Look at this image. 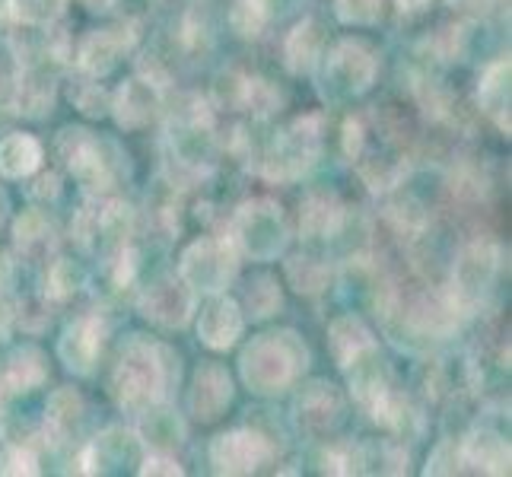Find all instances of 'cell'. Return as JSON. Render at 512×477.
Here are the masks:
<instances>
[{
	"label": "cell",
	"mask_w": 512,
	"mask_h": 477,
	"mask_svg": "<svg viewBox=\"0 0 512 477\" xmlns=\"http://www.w3.org/2000/svg\"><path fill=\"white\" fill-rule=\"evenodd\" d=\"M182 382V357L179 350L163 341H147L131 334L121 347V357L112 373V395L121 411L140 414L156 401H169V395Z\"/></svg>",
	"instance_id": "cell-1"
},
{
	"label": "cell",
	"mask_w": 512,
	"mask_h": 477,
	"mask_svg": "<svg viewBox=\"0 0 512 477\" xmlns=\"http://www.w3.org/2000/svg\"><path fill=\"white\" fill-rule=\"evenodd\" d=\"M312 363L306 341L293 328L258 334L239 353V376L252 395L277 398L293 388Z\"/></svg>",
	"instance_id": "cell-2"
},
{
	"label": "cell",
	"mask_w": 512,
	"mask_h": 477,
	"mask_svg": "<svg viewBox=\"0 0 512 477\" xmlns=\"http://www.w3.org/2000/svg\"><path fill=\"white\" fill-rule=\"evenodd\" d=\"M55 150L90 201L112 198L121 175L128 172V153L90 128H64L55 140Z\"/></svg>",
	"instance_id": "cell-3"
},
{
	"label": "cell",
	"mask_w": 512,
	"mask_h": 477,
	"mask_svg": "<svg viewBox=\"0 0 512 477\" xmlns=\"http://www.w3.org/2000/svg\"><path fill=\"white\" fill-rule=\"evenodd\" d=\"M166 147L172 163L188 175H210L220 159V137L214 125V102L188 93L175 99L166 125Z\"/></svg>",
	"instance_id": "cell-4"
},
{
	"label": "cell",
	"mask_w": 512,
	"mask_h": 477,
	"mask_svg": "<svg viewBox=\"0 0 512 477\" xmlns=\"http://www.w3.org/2000/svg\"><path fill=\"white\" fill-rule=\"evenodd\" d=\"M325 147V115L309 112L293 118L287 128H280L271 140H264V147L255 159V172L261 179L274 185L299 182L319 166V156Z\"/></svg>",
	"instance_id": "cell-5"
},
{
	"label": "cell",
	"mask_w": 512,
	"mask_h": 477,
	"mask_svg": "<svg viewBox=\"0 0 512 477\" xmlns=\"http://www.w3.org/2000/svg\"><path fill=\"white\" fill-rule=\"evenodd\" d=\"M226 239L233 242L239 258L252 261H274L287 252L290 245V226L284 217V207L271 198H252L236 207L229 220Z\"/></svg>",
	"instance_id": "cell-6"
},
{
	"label": "cell",
	"mask_w": 512,
	"mask_h": 477,
	"mask_svg": "<svg viewBox=\"0 0 512 477\" xmlns=\"http://www.w3.org/2000/svg\"><path fill=\"white\" fill-rule=\"evenodd\" d=\"M503 271V249L493 239H471L458 249L452 271H449V287L446 293L452 303L462 309V315H474L487 306L490 293L497 290V280Z\"/></svg>",
	"instance_id": "cell-7"
},
{
	"label": "cell",
	"mask_w": 512,
	"mask_h": 477,
	"mask_svg": "<svg viewBox=\"0 0 512 477\" xmlns=\"http://www.w3.org/2000/svg\"><path fill=\"white\" fill-rule=\"evenodd\" d=\"M322 93L328 102H350L373 90L379 55L363 39H341L322 55Z\"/></svg>",
	"instance_id": "cell-8"
},
{
	"label": "cell",
	"mask_w": 512,
	"mask_h": 477,
	"mask_svg": "<svg viewBox=\"0 0 512 477\" xmlns=\"http://www.w3.org/2000/svg\"><path fill=\"white\" fill-rule=\"evenodd\" d=\"M236 274H239V252L226 236H201L179 255V277L198 296L226 293Z\"/></svg>",
	"instance_id": "cell-9"
},
{
	"label": "cell",
	"mask_w": 512,
	"mask_h": 477,
	"mask_svg": "<svg viewBox=\"0 0 512 477\" xmlns=\"http://www.w3.org/2000/svg\"><path fill=\"white\" fill-rule=\"evenodd\" d=\"M274 458V443L271 436H264L261 430L252 427H236L220 433L207 449V462L214 474L223 477H245L258 474L264 465Z\"/></svg>",
	"instance_id": "cell-10"
},
{
	"label": "cell",
	"mask_w": 512,
	"mask_h": 477,
	"mask_svg": "<svg viewBox=\"0 0 512 477\" xmlns=\"http://www.w3.org/2000/svg\"><path fill=\"white\" fill-rule=\"evenodd\" d=\"M137 309L156 328L182 331L191 325L194 312H198V293H194L179 274H163L140 290Z\"/></svg>",
	"instance_id": "cell-11"
},
{
	"label": "cell",
	"mask_w": 512,
	"mask_h": 477,
	"mask_svg": "<svg viewBox=\"0 0 512 477\" xmlns=\"http://www.w3.org/2000/svg\"><path fill=\"white\" fill-rule=\"evenodd\" d=\"M137 20H121L115 26H105V29H93V32H86L80 45H77V67H80V74L83 77H109L112 70L125 61L131 51L137 48L140 42V32H137Z\"/></svg>",
	"instance_id": "cell-12"
},
{
	"label": "cell",
	"mask_w": 512,
	"mask_h": 477,
	"mask_svg": "<svg viewBox=\"0 0 512 477\" xmlns=\"http://www.w3.org/2000/svg\"><path fill=\"white\" fill-rule=\"evenodd\" d=\"M144 443H140V436L131 430V427H105L99 430L90 443L80 449V474H90V477H99V474H125V471H137L140 458H144Z\"/></svg>",
	"instance_id": "cell-13"
},
{
	"label": "cell",
	"mask_w": 512,
	"mask_h": 477,
	"mask_svg": "<svg viewBox=\"0 0 512 477\" xmlns=\"http://www.w3.org/2000/svg\"><path fill=\"white\" fill-rule=\"evenodd\" d=\"M105 338H109V322H105L102 312H83L77 318H70L64 325L61 338H58V360L70 376H93Z\"/></svg>",
	"instance_id": "cell-14"
},
{
	"label": "cell",
	"mask_w": 512,
	"mask_h": 477,
	"mask_svg": "<svg viewBox=\"0 0 512 477\" xmlns=\"http://www.w3.org/2000/svg\"><path fill=\"white\" fill-rule=\"evenodd\" d=\"M347 404L344 395L325 379H312L306 385H299V392L293 398V423L299 433H306L312 439H325L344 423Z\"/></svg>",
	"instance_id": "cell-15"
},
{
	"label": "cell",
	"mask_w": 512,
	"mask_h": 477,
	"mask_svg": "<svg viewBox=\"0 0 512 477\" xmlns=\"http://www.w3.org/2000/svg\"><path fill=\"white\" fill-rule=\"evenodd\" d=\"M55 102H58V67L48 61L23 58L20 77H16L13 93L7 99L10 112L42 121L55 112Z\"/></svg>",
	"instance_id": "cell-16"
},
{
	"label": "cell",
	"mask_w": 512,
	"mask_h": 477,
	"mask_svg": "<svg viewBox=\"0 0 512 477\" xmlns=\"http://www.w3.org/2000/svg\"><path fill=\"white\" fill-rule=\"evenodd\" d=\"M344 376H347V388H350L353 404H357V408L376 423L379 414L385 411L388 398L395 395L392 366L379 357V347L369 350L366 357H360L357 363H350L344 369Z\"/></svg>",
	"instance_id": "cell-17"
},
{
	"label": "cell",
	"mask_w": 512,
	"mask_h": 477,
	"mask_svg": "<svg viewBox=\"0 0 512 477\" xmlns=\"http://www.w3.org/2000/svg\"><path fill=\"white\" fill-rule=\"evenodd\" d=\"M236 401V382L223 363L207 360L194 369L188 385V414L198 423H217Z\"/></svg>",
	"instance_id": "cell-18"
},
{
	"label": "cell",
	"mask_w": 512,
	"mask_h": 477,
	"mask_svg": "<svg viewBox=\"0 0 512 477\" xmlns=\"http://www.w3.org/2000/svg\"><path fill=\"white\" fill-rule=\"evenodd\" d=\"M245 331V312L239 306V299L226 296V293H214L201 306L198 312V341L214 350V353H226L233 350Z\"/></svg>",
	"instance_id": "cell-19"
},
{
	"label": "cell",
	"mask_w": 512,
	"mask_h": 477,
	"mask_svg": "<svg viewBox=\"0 0 512 477\" xmlns=\"http://www.w3.org/2000/svg\"><path fill=\"white\" fill-rule=\"evenodd\" d=\"M163 90H156L153 83L140 80L137 74L128 77L125 83L118 86L112 93V105H109V115L115 118V125L121 131H140L147 128L150 121L160 115L163 109Z\"/></svg>",
	"instance_id": "cell-20"
},
{
	"label": "cell",
	"mask_w": 512,
	"mask_h": 477,
	"mask_svg": "<svg viewBox=\"0 0 512 477\" xmlns=\"http://www.w3.org/2000/svg\"><path fill=\"white\" fill-rule=\"evenodd\" d=\"M350 217V207L334 191H309L299 204V236L303 242H334Z\"/></svg>",
	"instance_id": "cell-21"
},
{
	"label": "cell",
	"mask_w": 512,
	"mask_h": 477,
	"mask_svg": "<svg viewBox=\"0 0 512 477\" xmlns=\"http://www.w3.org/2000/svg\"><path fill=\"white\" fill-rule=\"evenodd\" d=\"M458 462H462V471L503 477V474H509L512 452H509V443L497 430L474 427L458 439Z\"/></svg>",
	"instance_id": "cell-22"
},
{
	"label": "cell",
	"mask_w": 512,
	"mask_h": 477,
	"mask_svg": "<svg viewBox=\"0 0 512 477\" xmlns=\"http://www.w3.org/2000/svg\"><path fill=\"white\" fill-rule=\"evenodd\" d=\"M86 423V401L77 388L61 385L48 395L45 414H42V430L48 446H67L83 433Z\"/></svg>",
	"instance_id": "cell-23"
},
{
	"label": "cell",
	"mask_w": 512,
	"mask_h": 477,
	"mask_svg": "<svg viewBox=\"0 0 512 477\" xmlns=\"http://www.w3.org/2000/svg\"><path fill=\"white\" fill-rule=\"evenodd\" d=\"M13 249L26 264H48L58 252V229L45 210L29 207L13 217Z\"/></svg>",
	"instance_id": "cell-24"
},
{
	"label": "cell",
	"mask_w": 512,
	"mask_h": 477,
	"mask_svg": "<svg viewBox=\"0 0 512 477\" xmlns=\"http://www.w3.org/2000/svg\"><path fill=\"white\" fill-rule=\"evenodd\" d=\"M512 61L497 58L484 67V74L478 80V109L497 125L500 134H512V121H509V109H512Z\"/></svg>",
	"instance_id": "cell-25"
},
{
	"label": "cell",
	"mask_w": 512,
	"mask_h": 477,
	"mask_svg": "<svg viewBox=\"0 0 512 477\" xmlns=\"http://www.w3.org/2000/svg\"><path fill=\"white\" fill-rule=\"evenodd\" d=\"M134 433L150 452H175L179 446H185V439H188L185 420L169 401H156L147 411H140Z\"/></svg>",
	"instance_id": "cell-26"
},
{
	"label": "cell",
	"mask_w": 512,
	"mask_h": 477,
	"mask_svg": "<svg viewBox=\"0 0 512 477\" xmlns=\"http://www.w3.org/2000/svg\"><path fill=\"white\" fill-rule=\"evenodd\" d=\"M48 382V357L42 347L35 344H23L16 347L4 369H0V392L4 395H32L35 388H42Z\"/></svg>",
	"instance_id": "cell-27"
},
{
	"label": "cell",
	"mask_w": 512,
	"mask_h": 477,
	"mask_svg": "<svg viewBox=\"0 0 512 477\" xmlns=\"http://www.w3.org/2000/svg\"><path fill=\"white\" fill-rule=\"evenodd\" d=\"M325 45H328V35L325 26L319 20H299L284 39V67L290 70L293 77H303V74H315L322 64L325 55Z\"/></svg>",
	"instance_id": "cell-28"
},
{
	"label": "cell",
	"mask_w": 512,
	"mask_h": 477,
	"mask_svg": "<svg viewBox=\"0 0 512 477\" xmlns=\"http://www.w3.org/2000/svg\"><path fill=\"white\" fill-rule=\"evenodd\" d=\"M376 347H379L376 334H373V328H369L360 315L344 312L338 318H331V325H328V350H331V357H334V363H338L341 373L350 363H357L360 357H366V353L376 350Z\"/></svg>",
	"instance_id": "cell-29"
},
{
	"label": "cell",
	"mask_w": 512,
	"mask_h": 477,
	"mask_svg": "<svg viewBox=\"0 0 512 477\" xmlns=\"http://www.w3.org/2000/svg\"><path fill=\"white\" fill-rule=\"evenodd\" d=\"M96 223H99V249L112 255L121 245H128L137 233V210L125 198H102L96 201Z\"/></svg>",
	"instance_id": "cell-30"
},
{
	"label": "cell",
	"mask_w": 512,
	"mask_h": 477,
	"mask_svg": "<svg viewBox=\"0 0 512 477\" xmlns=\"http://www.w3.org/2000/svg\"><path fill=\"white\" fill-rule=\"evenodd\" d=\"M45 150L39 144V137L32 134H7L0 140V175L4 179H32L42 169Z\"/></svg>",
	"instance_id": "cell-31"
},
{
	"label": "cell",
	"mask_w": 512,
	"mask_h": 477,
	"mask_svg": "<svg viewBox=\"0 0 512 477\" xmlns=\"http://www.w3.org/2000/svg\"><path fill=\"white\" fill-rule=\"evenodd\" d=\"M392 198H388V204H385V220H388V226L395 229V233H401V236H423L427 233V226H430V214H427V207H423L414 194H408V191H388Z\"/></svg>",
	"instance_id": "cell-32"
},
{
	"label": "cell",
	"mask_w": 512,
	"mask_h": 477,
	"mask_svg": "<svg viewBox=\"0 0 512 477\" xmlns=\"http://www.w3.org/2000/svg\"><path fill=\"white\" fill-rule=\"evenodd\" d=\"M86 284H90V274H86V268L80 261L55 258L48 264V271H45V299L67 303V299H74L77 293H83Z\"/></svg>",
	"instance_id": "cell-33"
},
{
	"label": "cell",
	"mask_w": 512,
	"mask_h": 477,
	"mask_svg": "<svg viewBox=\"0 0 512 477\" xmlns=\"http://www.w3.org/2000/svg\"><path fill=\"white\" fill-rule=\"evenodd\" d=\"M242 312L252 318V322H268L271 315L284 309V293L274 274H258L249 280V287L242 293Z\"/></svg>",
	"instance_id": "cell-34"
},
{
	"label": "cell",
	"mask_w": 512,
	"mask_h": 477,
	"mask_svg": "<svg viewBox=\"0 0 512 477\" xmlns=\"http://www.w3.org/2000/svg\"><path fill=\"white\" fill-rule=\"evenodd\" d=\"M284 274L299 296H319L331 284V268L315 255H290L284 261Z\"/></svg>",
	"instance_id": "cell-35"
},
{
	"label": "cell",
	"mask_w": 512,
	"mask_h": 477,
	"mask_svg": "<svg viewBox=\"0 0 512 477\" xmlns=\"http://www.w3.org/2000/svg\"><path fill=\"white\" fill-rule=\"evenodd\" d=\"M70 0H7V16L16 26L26 29H42V26H55Z\"/></svg>",
	"instance_id": "cell-36"
},
{
	"label": "cell",
	"mask_w": 512,
	"mask_h": 477,
	"mask_svg": "<svg viewBox=\"0 0 512 477\" xmlns=\"http://www.w3.org/2000/svg\"><path fill=\"white\" fill-rule=\"evenodd\" d=\"M360 474H408V452L398 443L360 446Z\"/></svg>",
	"instance_id": "cell-37"
},
{
	"label": "cell",
	"mask_w": 512,
	"mask_h": 477,
	"mask_svg": "<svg viewBox=\"0 0 512 477\" xmlns=\"http://www.w3.org/2000/svg\"><path fill=\"white\" fill-rule=\"evenodd\" d=\"M147 207L153 210V223L166 229L169 236L179 233V188L175 182H156L147 194Z\"/></svg>",
	"instance_id": "cell-38"
},
{
	"label": "cell",
	"mask_w": 512,
	"mask_h": 477,
	"mask_svg": "<svg viewBox=\"0 0 512 477\" xmlns=\"http://www.w3.org/2000/svg\"><path fill=\"white\" fill-rule=\"evenodd\" d=\"M70 102L86 118H105L112 105V93L96 77H83L77 83H70Z\"/></svg>",
	"instance_id": "cell-39"
},
{
	"label": "cell",
	"mask_w": 512,
	"mask_h": 477,
	"mask_svg": "<svg viewBox=\"0 0 512 477\" xmlns=\"http://www.w3.org/2000/svg\"><path fill=\"white\" fill-rule=\"evenodd\" d=\"M35 474H42L39 452L29 446L7 443L0 436V477H35Z\"/></svg>",
	"instance_id": "cell-40"
},
{
	"label": "cell",
	"mask_w": 512,
	"mask_h": 477,
	"mask_svg": "<svg viewBox=\"0 0 512 477\" xmlns=\"http://www.w3.org/2000/svg\"><path fill=\"white\" fill-rule=\"evenodd\" d=\"M319 471L322 474H334V477L360 474V446H353V443H328L319 452Z\"/></svg>",
	"instance_id": "cell-41"
},
{
	"label": "cell",
	"mask_w": 512,
	"mask_h": 477,
	"mask_svg": "<svg viewBox=\"0 0 512 477\" xmlns=\"http://www.w3.org/2000/svg\"><path fill=\"white\" fill-rule=\"evenodd\" d=\"M385 0H334V16L344 26H376L382 20Z\"/></svg>",
	"instance_id": "cell-42"
},
{
	"label": "cell",
	"mask_w": 512,
	"mask_h": 477,
	"mask_svg": "<svg viewBox=\"0 0 512 477\" xmlns=\"http://www.w3.org/2000/svg\"><path fill=\"white\" fill-rule=\"evenodd\" d=\"M20 67H23L20 48L7 39H0V102L10 99L13 83H16V77H20Z\"/></svg>",
	"instance_id": "cell-43"
},
{
	"label": "cell",
	"mask_w": 512,
	"mask_h": 477,
	"mask_svg": "<svg viewBox=\"0 0 512 477\" xmlns=\"http://www.w3.org/2000/svg\"><path fill=\"white\" fill-rule=\"evenodd\" d=\"M137 474L140 477H182L185 468L179 465L175 452H150V455L140 458Z\"/></svg>",
	"instance_id": "cell-44"
},
{
	"label": "cell",
	"mask_w": 512,
	"mask_h": 477,
	"mask_svg": "<svg viewBox=\"0 0 512 477\" xmlns=\"http://www.w3.org/2000/svg\"><path fill=\"white\" fill-rule=\"evenodd\" d=\"M462 471V462H458V443L455 439H443L427 458V468L423 474H458Z\"/></svg>",
	"instance_id": "cell-45"
},
{
	"label": "cell",
	"mask_w": 512,
	"mask_h": 477,
	"mask_svg": "<svg viewBox=\"0 0 512 477\" xmlns=\"http://www.w3.org/2000/svg\"><path fill=\"white\" fill-rule=\"evenodd\" d=\"M369 144V131H366V121L360 115H350L344 121V128H341V147H344V156L350 159H357L363 153V147Z\"/></svg>",
	"instance_id": "cell-46"
},
{
	"label": "cell",
	"mask_w": 512,
	"mask_h": 477,
	"mask_svg": "<svg viewBox=\"0 0 512 477\" xmlns=\"http://www.w3.org/2000/svg\"><path fill=\"white\" fill-rule=\"evenodd\" d=\"M229 26H233L242 39H258L261 35V29L268 26L261 20V16L245 4V0H236V7H233V13H229Z\"/></svg>",
	"instance_id": "cell-47"
},
{
	"label": "cell",
	"mask_w": 512,
	"mask_h": 477,
	"mask_svg": "<svg viewBox=\"0 0 512 477\" xmlns=\"http://www.w3.org/2000/svg\"><path fill=\"white\" fill-rule=\"evenodd\" d=\"M264 23H277V20H287L290 13H296L306 0H245Z\"/></svg>",
	"instance_id": "cell-48"
},
{
	"label": "cell",
	"mask_w": 512,
	"mask_h": 477,
	"mask_svg": "<svg viewBox=\"0 0 512 477\" xmlns=\"http://www.w3.org/2000/svg\"><path fill=\"white\" fill-rule=\"evenodd\" d=\"M137 77L140 80H147V83H153L156 90H169V83H172V77H169V70H166V64L156 58V55H144V58H137Z\"/></svg>",
	"instance_id": "cell-49"
},
{
	"label": "cell",
	"mask_w": 512,
	"mask_h": 477,
	"mask_svg": "<svg viewBox=\"0 0 512 477\" xmlns=\"http://www.w3.org/2000/svg\"><path fill=\"white\" fill-rule=\"evenodd\" d=\"M16 274H20V261L0 249V299H16Z\"/></svg>",
	"instance_id": "cell-50"
},
{
	"label": "cell",
	"mask_w": 512,
	"mask_h": 477,
	"mask_svg": "<svg viewBox=\"0 0 512 477\" xmlns=\"http://www.w3.org/2000/svg\"><path fill=\"white\" fill-rule=\"evenodd\" d=\"M58 191H61V179L55 172H45V175H39L32 185H29V198H48V201H55L58 198Z\"/></svg>",
	"instance_id": "cell-51"
},
{
	"label": "cell",
	"mask_w": 512,
	"mask_h": 477,
	"mask_svg": "<svg viewBox=\"0 0 512 477\" xmlns=\"http://www.w3.org/2000/svg\"><path fill=\"white\" fill-rule=\"evenodd\" d=\"M16 303L20 299H0V344L10 338V328L16 322Z\"/></svg>",
	"instance_id": "cell-52"
},
{
	"label": "cell",
	"mask_w": 512,
	"mask_h": 477,
	"mask_svg": "<svg viewBox=\"0 0 512 477\" xmlns=\"http://www.w3.org/2000/svg\"><path fill=\"white\" fill-rule=\"evenodd\" d=\"M80 4L90 10V13H112L118 0H80Z\"/></svg>",
	"instance_id": "cell-53"
},
{
	"label": "cell",
	"mask_w": 512,
	"mask_h": 477,
	"mask_svg": "<svg viewBox=\"0 0 512 477\" xmlns=\"http://www.w3.org/2000/svg\"><path fill=\"white\" fill-rule=\"evenodd\" d=\"M433 4V0H395V7L401 13H420V10H427Z\"/></svg>",
	"instance_id": "cell-54"
},
{
	"label": "cell",
	"mask_w": 512,
	"mask_h": 477,
	"mask_svg": "<svg viewBox=\"0 0 512 477\" xmlns=\"http://www.w3.org/2000/svg\"><path fill=\"white\" fill-rule=\"evenodd\" d=\"M7 214H10V198H7V191L0 188V223L7 220Z\"/></svg>",
	"instance_id": "cell-55"
},
{
	"label": "cell",
	"mask_w": 512,
	"mask_h": 477,
	"mask_svg": "<svg viewBox=\"0 0 512 477\" xmlns=\"http://www.w3.org/2000/svg\"><path fill=\"white\" fill-rule=\"evenodd\" d=\"M0 398H4V392H0Z\"/></svg>",
	"instance_id": "cell-56"
}]
</instances>
